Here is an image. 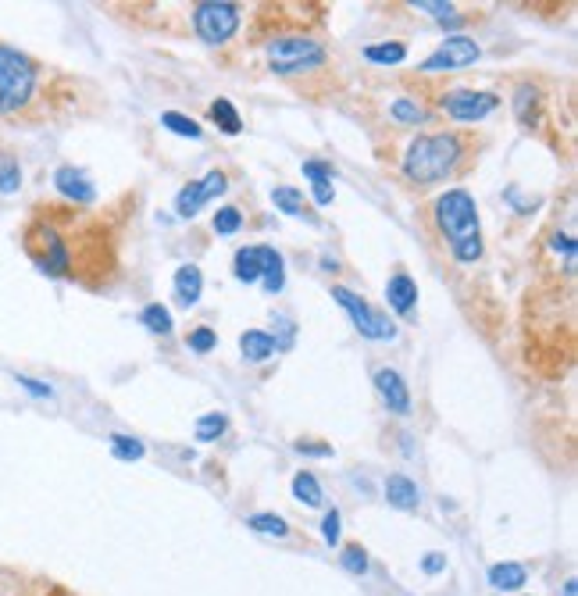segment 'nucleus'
Wrapping results in <instances>:
<instances>
[{"label": "nucleus", "instance_id": "obj_1", "mask_svg": "<svg viewBox=\"0 0 578 596\" xmlns=\"http://www.w3.org/2000/svg\"><path fill=\"white\" fill-rule=\"evenodd\" d=\"M435 225L446 236L453 258L460 265H475L482 258V229H478V207L468 189H446L433 204Z\"/></svg>", "mask_w": 578, "mask_h": 596}, {"label": "nucleus", "instance_id": "obj_26", "mask_svg": "<svg viewBox=\"0 0 578 596\" xmlns=\"http://www.w3.org/2000/svg\"><path fill=\"white\" fill-rule=\"evenodd\" d=\"M140 321H144L150 332H157V336L171 332V311L164 303H146L144 311H140Z\"/></svg>", "mask_w": 578, "mask_h": 596}, {"label": "nucleus", "instance_id": "obj_22", "mask_svg": "<svg viewBox=\"0 0 578 596\" xmlns=\"http://www.w3.org/2000/svg\"><path fill=\"white\" fill-rule=\"evenodd\" d=\"M211 118L222 126V133H229V136H240L243 133V118H240V111L232 108V101H225V97H218L215 104H211Z\"/></svg>", "mask_w": 578, "mask_h": 596}, {"label": "nucleus", "instance_id": "obj_15", "mask_svg": "<svg viewBox=\"0 0 578 596\" xmlns=\"http://www.w3.org/2000/svg\"><path fill=\"white\" fill-rule=\"evenodd\" d=\"M386 500H390L397 511H415V507L422 504V493H418V486H415L407 475L393 471V475L386 478Z\"/></svg>", "mask_w": 578, "mask_h": 596}, {"label": "nucleus", "instance_id": "obj_3", "mask_svg": "<svg viewBox=\"0 0 578 596\" xmlns=\"http://www.w3.org/2000/svg\"><path fill=\"white\" fill-rule=\"evenodd\" d=\"M36 93V65L14 47L0 43V115L22 111Z\"/></svg>", "mask_w": 578, "mask_h": 596}, {"label": "nucleus", "instance_id": "obj_30", "mask_svg": "<svg viewBox=\"0 0 578 596\" xmlns=\"http://www.w3.org/2000/svg\"><path fill=\"white\" fill-rule=\"evenodd\" d=\"M215 232L218 236H232V232H240L243 229V211L240 207H222V211H215Z\"/></svg>", "mask_w": 578, "mask_h": 596}, {"label": "nucleus", "instance_id": "obj_18", "mask_svg": "<svg viewBox=\"0 0 578 596\" xmlns=\"http://www.w3.org/2000/svg\"><path fill=\"white\" fill-rule=\"evenodd\" d=\"M272 204H276L279 211L293 215V218H307L311 225H318V215L311 211V204L303 200V193L293 189V186H276V189H272Z\"/></svg>", "mask_w": 578, "mask_h": 596}, {"label": "nucleus", "instance_id": "obj_38", "mask_svg": "<svg viewBox=\"0 0 578 596\" xmlns=\"http://www.w3.org/2000/svg\"><path fill=\"white\" fill-rule=\"evenodd\" d=\"M415 11H429L435 18H450V4H439V0H415Z\"/></svg>", "mask_w": 578, "mask_h": 596}, {"label": "nucleus", "instance_id": "obj_12", "mask_svg": "<svg viewBox=\"0 0 578 596\" xmlns=\"http://www.w3.org/2000/svg\"><path fill=\"white\" fill-rule=\"evenodd\" d=\"M372 379H375V390L382 393V400H386V408H390L393 415H407V411H411V390H407V382H404L400 372L379 368Z\"/></svg>", "mask_w": 578, "mask_h": 596}, {"label": "nucleus", "instance_id": "obj_19", "mask_svg": "<svg viewBox=\"0 0 578 596\" xmlns=\"http://www.w3.org/2000/svg\"><path fill=\"white\" fill-rule=\"evenodd\" d=\"M240 350H243V357H247V361H268L279 346H276V339H272L268 332L250 329V332H243V336H240Z\"/></svg>", "mask_w": 578, "mask_h": 596}, {"label": "nucleus", "instance_id": "obj_28", "mask_svg": "<svg viewBox=\"0 0 578 596\" xmlns=\"http://www.w3.org/2000/svg\"><path fill=\"white\" fill-rule=\"evenodd\" d=\"M225 429H229V418H225V415H218V411H211V415H200V418H197V440H200V443L218 440Z\"/></svg>", "mask_w": 578, "mask_h": 596}, {"label": "nucleus", "instance_id": "obj_35", "mask_svg": "<svg viewBox=\"0 0 578 596\" xmlns=\"http://www.w3.org/2000/svg\"><path fill=\"white\" fill-rule=\"evenodd\" d=\"M311 186H314V204H318V207H328L332 197H336V193H332V179H314Z\"/></svg>", "mask_w": 578, "mask_h": 596}, {"label": "nucleus", "instance_id": "obj_31", "mask_svg": "<svg viewBox=\"0 0 578 596\" xmlns=\"http://www.w3.org/2000/svg\"><path fill=\"white\" fill-rule=\"evenodd\" d=\"M111 453H115L118 460H140L146 453V447L136 436H122V433H118V436H111Z\"/></svg>", "mask_w": 578, "mask_h": 596}, {"label": "nucleus", "instance_id": "obj_36", "mask_svg": "<svg viewBox=\"0 0 578 596\" xmlns=\"http://www.w3.org/2000/svg\"><path fill=\"white\" fill-rule=\"evenodd\" d=\"M303 175L314 182V179H332V164L325 161H303Z\"/></svg>", "mask_w": 578, "mask_h": 596}, {"label": "nucleus", "instance_id": "obj_14", "mask_svg": "<svg viewBox=\"0 0 578 596\" xmlns=\"http://www.w3.org/2000/svg\"><path fill=\"white\" fill-rule=\"evenodd\" d=\"M171 290H175V300L182 307H193L200 294H204V276L197 265H179L175 268V279H171Z\"/></svg>", "mask_w": 578, "mask_h": 596}, {"label": "nucleus", "instance_id": "obj_41", "mask_svg": "<svg viewBox=\"0 0 578 596\" xmlns=\"http://www.w3.org/2000/svg\"><path fill=\"white\" fill-rule=\"evenodd\" d=\"M561 596H578V583L575 579H568V583H565V593Z\"/></svg>", "mask_w": 578, "mask_h": 596}, {"label": "nucleus", "instance_id": "obj_32", "mask_svg": "<svg viewBox=\"0 0 578 596\" xmlns=\"http://www.w3.org/2000/svg\"><path fill=\"white\" fill-rule=\"evenodd\" d=\"M339 565H343L350 575H364V572H368V550L354 543V547H346V550L339 554Z\"/></svg>", "mask_w": 578, "mask_h": 596}, {"label": "nucleus", "instance_id": "obj_9", "mask_svg": "<svg viewBox=\"0 0 578 596\" xmlns=\"http://www.w3.org/2000/svg\"><path fill=\"white\" fill-rule=\"evenodd\" d=\"M496 93H482V90H453L439 97V108L453 118V122H482L486 115L496 111Z\"/></svg>", "mask_w": 578, "mask_h": 596}, {"label": "nucleus", "instance_id": "obj_37", "mask_svg": "<svg viewBox=\"0 0 578 596\" xmlns=\"http://www.w3.org/2000/svg\"><path fill=\"white\" fill-rule=\"evenodd\" d=\"M296 453H307V457H332V447L328 443H307V440H300V443H293Z\"/></svg>", "mask_w": 578, "mask_h": 596}, {"label": "nucleus", "instance_id": "obj_4", "mask_svg": "<svg viewBox=\"0 0 578 596\" xmlns=\"http://www.w3.org/2000/svg\"><path fill=\"white\" fill-rule=\"evenodd\" d=\"M268 65L276 75H296L325 65V47L311 36H276L268 43Z\"/></svg>", "mask_w": 578, "mask_h": 596}, {"label": "nucleus", "instance_id": "obj_34", "mask_svg": "<svg viewBox=\"0 0 578 596\" xmlns=\"http://www.w3.org/2000/svg\"><path fill=\"white\" fill-rule=\"evenodd\" d=\"M321 536H325V543H328V547H336V543H339V511H336V507L325 514V522H321Z\"/></svg>", "mask_w": 578, "mask_h": 596}, {"label": "nucleus", "instance_id": "obj_5", "mask_svg": "<svg viewBox=\"0 0 578 596\" xmlns=\"http://www.w3.org/2000/svg\"><path fill=\"white\" fill-rule=\"evenodd\" d=\"M25 247H29V258L36 261V268H39L43 276L61 279V276L72 272V254H68V247H65V240H61L57 229H50V225H32L29 236H25Z\"/></svg>", "mask_w": 578, "mask_h": 596}, {"label": "nucleus", "instance_id": "obj_7", "mask_svg": "<svg viewBox=\"0 0 578 596\" xmlns=\"http://www.w3.org/2000/svg\"><path fill=\"white\" fill-rule=\"evenodd\" d=\"M332 300L350 314V321L357 325L361 336H368V339H393V336H397L393 321H386L379 311H372L368 300L357 297L354 290H346V286H332Z\"/></svg>", "mask_w": 578, "mask_h": 596}, {"label": "nucleus", "instance_id": "obj_24", "mask_svg": "<svg viewBox=\"0 0 578 596\" xmlns=\"http://www.w3.org/2000/svg\"><path fill=\"white\" fill-rule=\"evenodd\" d=\"M247 525H250L254 532H261V536H276V539L289 536V525L283 514H268V511H261V514H250Z\"/></svg>", "mask_w": 578, "mask_h": 596}, {"label": "nucleus", "instance_id": "obj_40", "mask_svg": "<svg viewBox=\"0 0 578 596\" xmlns=\"http://www.w3.org/2000/svg\"><path fill=\"white\" fill-rule=\"evenodd\" d=\"M422 568H425V575H439V572L446 568V554H429V557L422 561Z\"/></svg>", "mask_w": 578, "mask_h": 596}, {"label": "nucleus", "instance_id": "obj_39", "mask_svg": "<svg viewBox=\"0 0 578 596\" xmlns=\"http://www.w3.org/2000/svg\"><path fill=\"white\" fill-rule=\"evenodd\" d=\"M18 382H22V390H29L32 397H54V390H50V386H43L39 379H29V375H18Z\"/></svg>", "mask_w": 578, "mask_h": 596}, {"label": "nucleus", "instance_id": "obj_8", "mask_svg": "<svg viewBox=\"0 0 578 596\" xmlns=\"http://www.w3.org/2000/svg\"><path fill=\"white\" fill-rule=\"evenodd\" d=\"M478 57H482V50L471 36H446L439 43V50L422 61V72H460V68H471Z\"/></svg>", "mask_w": 578, "mask_h": 596}, {"label": "nucleus", "instance_id": "obj_25", "mask_svg": "<svg viewBox=\"0 0 578 596\" xmlns=\"http://www.w3.org/2000/svg\"><path fill=\"white\" fill-rule=\"evenodd\" d=\"M364 57L375 65H400L407 57V47L404 43H372V47H364Z\"/></svg>", "mask_w": 578, "mask_h": 596}, {"label": "nucleus", "instance_id": "obj_23", "mask_svg": "<svg viewBox=\"0 0 578 596\" xmlns=\"http://www.w3.org/2000/svg\"><path fill=\"white\" fill-rule=\"evenodd\" d=\"M18 186H22V164L14 153L0 150V193L11 197V193H18Z\"/></svg>", "mask_w": 578, "mask_h": 596}, {"label": "nucleus", "instance_id": "obj_6", "mask_svg": "<svg viewBox=\"0 0 578 596\" xmlns=\"http://www.w3.org/2000/svg\"><path fill=\"white\" fill-rule=\"evenodd\" d=\"M193 29L204 43L211 47H222L236 36L240 29V7L229 4V0H207V4H197L193 7Z\"/></svg>", "mask_w": 578, "mask_h": 596}, {"label": "nucleus", "instance_id": "obj_16", "mask_svg": "<svg viewBox=\"0 0 578 596\" xmlns=\"http://www.w3.org/2000/svg\"><path fill=\"white\" fill-rule=\"evenodd\" d=\"M258 258H261V283L265 290L276 297L283 286H286V268H283V254L276 247H258Z\"/></svg>", "mask_w": 578, "mask_h": 596}, {"label": "nucleus", "instance_id": "obj_10", "mask_svg": "<svg viewBox=\"0 0 578 596\" xmlns=\"http://www.w3.org/2000/svg\"><path fill=\"white\" fill-rule=\"evenodd\" d=\"M225 189H229L225 171H207L200 182H189V186L175 197V211H179V218H193V215H200V207L211 204L215 197H222Z\"/></svg>", "mask_w": 578, "mask_h": 596}, {"label": "nucleus", "instance_id": "obj_2", "mask_svg": "<svg viewBox=\"0 0 578 596\" xmlns=\"http://www.w3.org/2000/svg\"><path fill=\"white\" fill-rule=\"evenodd\" d=\"M464 153V144L457 133H433V136H418L407 153H404V175L418 186H433V182H442L457 161Z\"/></svg>", "mask_w": 578, "mask_h": 596}, {"label": "nucleus", "instance_id": "obj_29", "mask_svg": "<svg viewBox=\"0 0 578 596\" xmlns=\"http://www.w3.org/2000/svg\"><path fill=\"white\" fill-rule=\"evenodd\" d=\"M390 115H393L397 122H404V126H418V122H425V108H422V104H415V101H407V97L393 101Z\"/></svg>", "mask_w": 578, "mask_h": 596}, {"label": "nucleus", "instance_id": "obj_21", "mask_svg": "<svg viewBox=\"0 0 578 596\" xmlns=\"http://www.w3.org/2000/svg\"><path fill=\"white\" fill-rule=\"evenodd\" d=\"M293 496L300 504H307V507H321L325 504V493H321V486H318V478L311 471H296L293 475Z\"/></svg>", "mask_w": 578, "mask_h": 596}, {"label": "nucleus", "instance_id": "obj_33", "mask_svg": "<svg viewBox=\"0 0 578 596\" xmlns=\"http://www.w3.org/2000/svg\"><path fill=\"white\" fill-rule=\"evenodd\" d=\"M215 343H218V336H215V329H207V325H200V329L189 332V350H193V354H211Z\"/></svg>", "mask_w": 578, "mask_h": 596}, {"label": "nucleus", "instance_id": "obj_11", "mask_svg": "<svg viewBox=\"0 0 578 596\" xmlns=\"http://www.w3.org/2000/svg\"><path fill=\"white\" fill-rule=\"evenodd\" d=\"M54 186H57L61 197H68V200H75V204H93V200H97V186H93L90 175H86L83 168H75V164H61V168L54 171Z\"/></svg>", "mask_w": 578, "mask_h": 596}, {"label": "nucleus", "instance_id": "obj_20", "mask_svg": "<svg viewBox=\"0 0 578 596\" xmlns=\"http://www.w3.org/2000/svg\"><path fill=\"white\" fill-rule=\"evenodd\" d=\"M232 272L240 283H261V258H258V247H240L236 250V261H232Z\"/></svg>", "mask_w": 578, "mask_h": 596}, {"label": "nucleus", "instance_id": "obj_27", "mask_svg": "<svg viewBox=\"0 0 578 596\" xmlns=\"http://www.w3.org/2000/svg\"><path fill=\"white\" fill-rule=\"evenodd\" d=\"M161 126H164L168 133H175V136H189V140H200V136H204V129H200L193 118L179 115V111H164V115H161Z\"/></svg>", "mask_w": 578, "mask_h": 596}, {"label": "nucleus", "instance_id": "obj_17", "mask_svg": "<svg viewBox=\"0 0 578 596\" xmlns=\"http://www.w3.org/2000/svg\"><path fill=\"white\" fill-rule=\"evenodd\" d=\"M525 583H529V572H525V565H518V561H500V565L489 568V586H493V590L514 593V590H521Z\"/></svg>", "mask_w": 578, "mask_h": 596}, {"label": "nucleus", "instance_id": "obj_13", "mask_svg": "<svg viewBox=\"0 0 578 596\" xmlns=\"http://www.w3.org/2000/svg\"><path fill=\"white\" fill-rule=\"evenodd\" d=\"M386 303L397 311V314H411L415 303H418V283L407 276V272H397L386 286Z\"/></svg>", "mask_w": 578, "mask_h": 596}]
</instances>
